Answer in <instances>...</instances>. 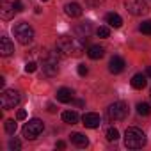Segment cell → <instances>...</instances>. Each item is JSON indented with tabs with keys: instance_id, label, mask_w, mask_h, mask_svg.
I'll return each instance as SVG.
<instances>
[{
	"instance_id": "6da1fadb",
	"label": "cell",
	"mask_w": 151,
	"mask_h": 151,
	"mask_svg": "<svg viewBox=\"0 0 151 151\" xmlns=\"http://www.w3.org/2000/svg\"><path fill=\"white\" fill-rule=\"evenodd\" d=\"M57 52H60L66 57H80L84 53V45L77 37H69V36H60L57 41Z\"/></svg>"
},
{
	"instance_id": "7a4b0ae2",
	"label": "cell",
	"mask_w": 151,
	"mask_h": 151,
	"mask_svg": "<svg viewBox=\"0 0 151 151\" xmlns=\"http://www.w3.org/2000/svg\"><path fill=\"white\" fill-rule=\"evenodd\" d=\"M146 135H144V132L142 130H139V128H126V132H124V146L126 147H130V149H139V147H142V146H146Z\"/></svg>"
},
{
	"instance_id": "3957f363",
	"label": "cell",
	"mask_w": 151,
	"mask_h": 151,
	"mask_svg": "<svg viewBox=\"0 0 151 151\" xmlns=\"http://www.w3.org/2000/svg\"><path fill=\"white\" fill-rule=\"evenodd\" d=\"M43 73L48 77H53L59 71V53L57 52H45V57H41Z\"/></svg>"
},
{
	"instance_id": "277c9868",
	"label": "cell",
	"mask_w": 151,
	"mask_h": 151,
	"mask_svg": "<svg viewBox=\"0 0 151 151\" xmlns=\"http://www.w3.org/2000/svg\"><path fill=\"white\" fill-rule=\"evenodd\" d=\"M13 32H14V37H16L22 45H30V43L34 41V29H32L29 23H25V22L16 23L14 29H13Z\"/></svg>"
},
{
	"instance_id": "5b68a950",
	"label": "cell",
	"mask_w": 151,
	"mask_h": 151,
	"mask_svg": "<svg viewBox=\"0 0 151 151\" xmlns=\"http://www.w3.org/2000/svg\"><path fill=\"white\" fill-rule=\"evenodd\" d=\"M22 101V96L18 91L14 89H4L2 96H0V103H2V109L9 110V109H16Z\"/></svg>"
},
{
	"instance_id": "8992f818",
	"label": "cell",
	"mask_w": 151,
	"mask_h": 151,
	"mask_svg": "<svg viewBox=\"0 0 151 151\" xmlns=\"http://www.w3.org/2000/svg\"><path fill=\"white\" fill-rule=\"evenodd\" d=\"M107 116L110 121H123L128 116V105L124 101H114L107 109Z\"/></svg>"
},
{
	"instance_id": "52a82bcc",
	"label": "cell",
	"mask_w": 151,
	"mask_h": 151,
	"mask_svg": "<svg viewBox=\"0 0 151 151\" xmlns=\"http://www.w3.org/2000/svg\"><path fill=\"white\" fill-rule=\"evenodd\" d=\"M124 7L133 16H142L149 13V6L146 0H124Z\"/></svg>"
},
{
	"instance_id": "ba28073f",
	"label": "cell",
	"mask_w": 151,
	"mask_h": 151,
	"mask_svg": "<svg viewBox=\"0 0 151 151\" xmlns=\"http://www.w3.org/2000/svg\"><path fill=\"white\" fill-rule=\"evenodd\" d=\"M43 128H45V124H43V121L41 119H30L25 126H23V137L25 139H36L41 132H43Z\"/></svg>"
},
{
	"instance_id": "9c48e42d",
	"label": "cell",
	"mask_w": 151,
	"mask_h": 151,
	"mask_svg": "<svg viewBox=\"0 0 151 151\" xmlns=\"http://www.w3.org/2000/svg\"><path fill=\"white\" fill-rule=\"evenodd\" d=\"M82 123L86 124V128H98L101 124V117L96 112H87L82 116Z\"/></svg>"
},
{
	"instance_id": "30bf717a",
	"label": "cell",
	"mask_w": 151,
	"mask_h": 151,
	"mask_svg": "<svg viewBox=\"0 0 151 151\" xmlns=\"http://www.w3.org/2000/svg\"><path fill=\"white\" fill-rule=\"evenodd\" d=\"M14 13H16L14 4L2 2V6H0V18H2V20H13L14 18Z\"/></svg>"
},
{
	"instance_id": "8fae6325",
	"label": "cell",
	"mask_w": 151,
	"mask_h": 151,
	"mask_svg": "<svg viewBox=\"0 0 151 151\" xmlns=\"http://www.w3.org/2000/svg\"><path fill=\"white\" fill-rule=\"evenodd\" d=\"M124 66H126V64H124V59L114 55V57L110 59V62H109V71L114 73V75H117V73H121V71L124 69Z\"/></svg>"
},
{
	"instance_id": "7c38bea8",
	"label": "cell",
	"mask_w": 151,
	"mask_h": 151,
	"mask_svg": "<svg viewBox=\"0 0 151 151\" xmlns=\"http://www.w3.org/2000/svg\"><path fill=\"white\" fill-rule=\"evenodd\" d=\"M64 11H66V14L68 16H71V18H80L82 16V7H80V4H77V2H69V4H66L64 6Z\"/></svg>"
},
{
	"instance_id": "4fadbf2b",
	"label": "cell",
	"mask_w": 151,
	"mask_h": 151,
	"mask_svg": "<svg viewBox=\"0 0 151 151\" xmlns=\"http://www.w3.org/2000/svg\"><path fill=\"white\" fill-rule=\"evenodd\" d=\"M13 52H14V45L11 43L9 37L2 36V37H0V53H2L4 57H9Z\"/></svg>"
},
{
	"instance_id": "5bb4252c",
	"label": "cell",
	"mask_w": 151,
	"mask_h": 151,
	"mask_svg": "<svg viewBox=\"0 0 151 151\" xmlns=\"http://www.w3.org/2000/svg\"><path fill=\"white\" fill-rule=\"evenodd\" d=\"M57 101H60V103H69V101H73V91L68 89V87H60V89L57 91Z\"/></svg>"
},
{
	"instance_id": "9a60e30c",
	"label": "cell",
	"mask_w": 151,
	"mask_h": 151,
	"mask_svg": "<svg viewBox=\"0 0 151 151\" xmlns=\"http://www.w3.org/2000/svg\"><path fill=\"white\" fill-rule=\"evenodd\" d=\"M75 32H77L80 37H89L91 36V32H93V27H91V23L89 22H84V23H78L77 27H75Z\"/></svg>"
},
{
	"instance_id": "2e32d148",
	"label": "cell",
	"mask_w": 151,
	"mask_h": 151,
	"mask_svg": "<svg viewBox=\"0 0 151 151\" xmlns=\"http://www.w3.org/2000/svg\"><path fill=\"white\" fill-rule=\"evenodd\" d=\"M146 86H147L146 75L137 73V75H133V77H132V87H133V89H144Z\"/></svg>"
},
{
	"instance_id": "e0dca14e",
	"label": "cell",
	"mask_w": 151,
	"mask_h": 151,
	"mask_svg": "<svg viewBox=\"0 0 151 151\" xmlns=\"http://www.w3.org/2000/svg\"><path fill=\"white\" fill-rule=\"evenodd\" d=\"M71 142H73L75 146H78V147H86V146L89 144L87 137H86L84 133H80V132H75V133H71Z\"/></svg>"
},
{
	"instance_id": "ac0fdd59",
	"label": "cell",
	"mask_w": 151,
	"mask_h": 151,
	"mask_svg": "<svg viewBox=\"0 0 151 151\" xmlns=\"http://www.w3.org/2000/svg\"><path fill=\"white\" fill-rule=\"evenodd\" d=\"M105 20H107V23H109L110 27H114V29H119V27L123 25V18H121L117 13H109V14L105 16Z\"/></svg>"
},
{
	"instance_id": "d6986e66",
	"label": "cell",
	"mask_w": 151,
	"mask_h": 151,
	"mask_svg": "<svg viewBox=\"0 0 151 151\" xmlns=\"http://www.w3.org/2000/svg\"><path fill=\"white\" fill-rule=\"evenodd\" d=\"M87 55L91 57V59H101L103 55H105V48L103 46H100V45H93V46H89V50H87Z\"/></svg>"
},
{
	"instance_id": "ffe728a7",
	"label": "cell",
	"mask_w": 151,
	"mask_h": 151,
	"mask_svg": "<svg viewBox=\"0 0 151 151\" xmlns=\"http://www.w3.org/2000/svg\"><path fill=\"white\" fill-rule=\"evenodd\" d=\"M78 114L75 112V110H66V112H62V121L64 123H68V124H77L78 123Z\"/></svg>"
},
{
	"instance_id": "44dd1931",
	"label": "cell",
	"mask_w": 151,
	"mask_h": 151,
	"mask_svg": "<svg viewBox=\"0 0 151 151\" xmlns=\"http://www.w3.org/2000/svg\"><path fill=\"white\" fill-rule=\"evenodd\" d=\"M105 137H107V140H109V142H116V140L119 139V132H117V128L110 126V128L105 132Z\"/></svg>"
},
{
	"instance_id": "7402d4cb",
	"label": "cell",
	"mask_w": 151,
	"mask_h": 151,
	"mask_svg": "<svg viewBox=\"0 0 151 151\" xmlns=\"http://www.w3.org/2000/svg\"><path fill=\"white\" fill-rule=\"evenodd\" d=\"M137 112L140 116H149L151 114V105L149 103H139L137 105Z\"/></svg>"
},
{
	"instance_id": "603a6c76",
	"label": "cell",
	"mask_w": 151,
	"mask_h": 151,
	"mask_svg": "<svg viewBox=\"0 0 151 151\" xmlns=\"http://www.w3.org/2000/svg\"><path fill=\"white\" fill-rule=\"evenodd\" d=\"M4 128H6V132H7V133H11V135H13V133L16 132V121H14V119H7V121L4 123Z\"/></svg>"
},
{
	"instance_id": "cb8c5ba5",
	"label": "cell",
	"mask_w": 151,
	"mask_h": 151,
	"mask_svg": "<svg viewBox=\"0 0 151 151\" xmlns=\"http://www.w3.org/2000/svg\"><path fill=\"white\" fill-rule=\"evenodd\" d=\"M139 30H140L142 34H147V36H151V20H146V22H142V23H140V27H139Z\"/></svg>"
},
{
	"instance_id": "d4e9b609",
	"label": "cell",
	"mask_w": 151,
	"mask_h": 151,
	"mask_svg": "<svg viewBox=\"0 0 151 151\" xmlns=\"http://www.w3.org/2000/svg\"><path fill=\"white\" fill-rule=\"evenodd\" d=\"M96 34H98V37H109L110 36V29L109 27H98V30H96Z\"/></svg>"
},
{
	"instance_id": "484cf974",
	"label": "cell",
	"mask_w": 151,
	"mask_h": 151,
	"mask_svg": "<svg viewBox=\"0 0 151 151\" xmlns=\"http://www.w3.org/2000/svg\"><path fill=\"white\" fill-rule=\"evenodd\" d=\"M9 149H13V151H20V149H22V142H20L18 139H11V140H9Z\"/></svg>"
},
{
	"instance_id": "4316f807",
	"label": "cell",
	"mask_w": 151,
	"mask_h": 151,
	"mask_svg": "<svg viewBox=\"0 0 151 151\" xmlns=\"http://www.w3.org/2000/svg\"><path fill=\"white\" fill-rule=\"evenodd\" d=\"M36 69H37V64H36V62H27V64H25V71H27V73H34Z\"/></svg>"
},
{
	"instance_id": "83f0119b",
	"label": "cell",
	"mask_w": 151,
	"mask_h": 151,
	"mask_svg": "<svg viewBox=\"0 0 151 151\" xmlns=\"http://www.w3.org/2000/svg\"><path fill=\"white\" fill-rule=\"evenodd\" d=\"M77 69H78V75H80V77H86V75H87V71H89L86 64H78V68H77Z\"/></svg>"
},
{
	"instance_id": "f1b7e54d",
	"label": "cell",
	"mask_w": 151,
	"mask_h": 151,
	"mask_svg": "<svg viewBox=\"0 0 151 151\" xmlns=\"http://www.w3.org/2000/svg\"><path fill=\"white\" fill-rule=\"evenodd\" d=\"M14 9H16V13H22L23 11V4H22V0H14Z\"/></svg>"
},
{
	"instance_id": "f546056e",
	"label": "cell",
	"mask_w": 151,
	"mask_h": 151,
	"mask_svg": "<svg viewBox=\"0 0 151 151\" xmlns=\"http://www.w3.org/2000/svg\"><path fill=\"white\" fill-rule=\"evenodd\" d=\"M16 119H18V121L27 119V112H25V110H18V112H16Z\"/></svg>"
},
{
	"instance_id": "4dcf8cb0",
	"label": "cell",
	"mask_w": 151,
	"mask_h": 151,
	"mask_svg": "<svg viewBox=\"0 0 151 151\" xmlns=\"http://www.w3.org/2000/svg\"><path fill=\"white\" fill-rule=\"evenodd\" d=\"M57 147H59V149H64V147H66V142L59 140V142H57Z\"/></svg>"
},
{
	"instance_id": "1f68e13d",
	"label": "cell",
	"mask_w": 151,
	"mask_h": 151,
	"mask_svg": "<svg viewBox=\"0 0 151 151\" xmlns=\"http://www.w3.org/2000/svg\"><path fill=\"white\" fill-rule=\"evenodd\" d=\"M75 105H77V107H84V101L82 100H77V101H75Z\"/></svg>"
},
{
	"instance_id": "d6a6232c",
	"label": "cell",
	"mask_w": 151,
	"mask_h": 151,
	"mask_svg": "<svg viewBox=\"0 0 151 151\" xmlns=\"http://www.w3.org/2000/svg\"><path fill=\"white\" fill-rule=\"evenodd\" d=\"M89 2H91L93 6H96V4H100V2H103V0H89Z\"/></svg>"
},
{
	"instance_id": "836d02e7",
	"label": "cell",
	"mask_w": 151,
	"mask_h": 151,
	"mask_svg": "<svg viewBox=\"0 0 151 151\" xmlns=\"http://www.w3.org/2000/svg\"><path fill=\"white\" fill-rule=\"evenodd\" d=\"M146 73H147V77H151V66H147V68H146Z\"/></svg>"
},
{
	"instance_id": "e575fe53",
	"label": "cell",
	"mask_w": 151,
	"mask_h": 151,
	"mask_svg": "<svg viewBox=\"0 0 151 151\" xmlns=\"http://www.w3.org/2000/svg\"><path fill=\"white\" fill-rule=\"evenodd\" d=\"M48 110H50V112H55V110H57V109H55V107H53V105H48Z\"/></svg>"
},
{
	"instance_id": "d590c367",
	"label": "cell",
	"mask_w": 151,
	"mask_h": 151,
	"mask_svg": "<svg viewBox=\"0 0 151 151\" xmlns=\"http://www.w3.org/2000/svg\"><path fill=\"white\" fill-rule=\"evenodd\" d=\"M41 2H46V0H41Z\"/></svg>"
},
{
	"instance_id": "8d00e7d4",
	"label": "cell",
	"mask_w": 151,
	"mask_h": 151,
	"mask_svg": "<svg viewBox=\"0 0 151 151\" xmlns=\"http://www.w3.org/2000/svg\"><path fill=\"white\" fill-rule=\"evenodd\" d=\"M149 96H151V93H149Z\"/></svg>"
}]
</instances>
